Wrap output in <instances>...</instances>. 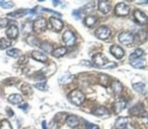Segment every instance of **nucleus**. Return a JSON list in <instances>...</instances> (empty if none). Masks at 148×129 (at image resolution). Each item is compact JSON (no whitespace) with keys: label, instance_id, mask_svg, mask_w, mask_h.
Instances as JSON below:
<instances>
[{"label":"nucleus","instance_id":"f257e3e1","mask_svg":"<svg viewBox=\"0 0 148 129\" xmlns=\"http://www.w3.org/2000/svg\"><path fill=\"white\" fill-rule=\"evenodd\" d=\"M68 99H69V101L71 104L79 106V105H82L85 101V94L81 90L75 89L68 94Z\"/></svg>","mask_w":148,"mask_h":129},{"label":"nucleus","instance_id":"f03ea898","mask_svg":"<svg viewBox=\"0 0 148 129\" xmlns=\"http://www.w3.org/2000/svg\"><path fill=\"white\" fill-rule=\"evenodd\" d=\"M95 36L96 38H98L99 40H105L107 38H109V37L111 36V30L106 26H101L96 30Z\"/></svg>","mask_w":148,"mask_h":129},{"label":"nucleus","instance_id":"7ed1b4c3","mask_svg":"<svg viewBox=\"0 0 148 129\" xmlns=\"http://www.w3.org/2000/svg\"><path fill=\"white\" fill-rule=\"evenodd\" d=\"M47 27V21L45 19H38L35 21L33 22L32 25V30H34V32L36 33H41L44 32L45 30Z\"/></svg>","mask_w":148,"mask_h":129},{"label":"nucleus","instance_id":"20e7f679","mask_svg":"<svg viewBox=\"0 0 148 129\" xmlns=\"http://www.w3.org/2000/svg\"><path fill=\"white\" fill-rule=\"evenodd\" d=\"M114 12H115V15L118 16H127L130 12V8H129V5H127L125 3L120 2L115 5Z\"/></svg>","mask_w":148,"mask_h":129},{"label":"nucleus","instance_id":"39448f33","mask_svg":"<svg viewBox=\"0 0 148 129\" xmlns=\"http://www.w3.org/2000/svg\"><path fill=\"white\" fill-rule=\"evenodd\" d=\"M62 40L65 43L66 46L68 47H71L74 45L76 41V37L74 35V33L71 30H66L63 35H62Z\"/></svg>","mask_w":148,"mask_h":129},{"label":"nucleus","instance_id":"423d86ee","mask_svg":"<svg viewBox=\"0 0 148 129\" xmlns=\"http://www.w3.org/2000/svg\"><path fill=\"white\" fill-rule=\"evenodd\" d=\"M134 34L131 32H123L118 37V40L123 45H130L134 42Z\"/></svg>","mask_w":148,"mask_h":129},{"label":"nucleus","instance_id":"0eeeda50","mask_svg":"<svg viewBox=\"0 0 148 129\" xmlns=\"http://www.w3.org/2000/svg\"><path fill=\"white\" fill-rule=\"evenodd\" d=\"M108 61H109L108 59L101 53L94 54L93 57H92V63L96 66H98V67H101V68L108 62Z\"/></svg>","mask_w":148,"mask_h":129},{"label":"nucleus","instance_id":"6e6552de","mask_svg":"<svg viewBox=\"0 0 148 129\" xmlns=\"http://www.w3.org/2000/svg\"><path fill=\"white\" fill-rule=\"evenodd\" d=\"M49 24L52 27V30L54 31H57V32H60L63 30V27H64V24L63 22H62L60 19H57V18H50L49 19Z\"/></svg>","mask_w":148,"mask_h":129},{"label":"nucleus","instance_id":"1a4fd4ad","mask_svg":"<svg viewBox=\"0 0 148 129\" xmlns=\"http://www.w3.org/2000/svg\"><path fill=\"white\" fill-rule=\"evenodd\" d=\"M18 27L16 25H10L9 27L5 31V35L9 38V40H16L18 36Z\"/></svg>","mask_w":148,"mask_h":129},{"label":"nucleus","instance_id":"9d476101","mask_svg":"<svg viewBox=\"0 0 148 129\" xmlns=\"http://www.w3.org/2000/svg\"><path fill=\"white\" fill-rule=\"evenodd\" d=\"M110 52L118 60L122 59L124 56V50L120 46H118V45H112L110 48Z\"/></svg>","mask_w":148,"mask_h":129},{"label":"nucleus","instance_id":"9b49d317","mask_svg":"<svg viewBox=\"0 0 148 129\" xmlns=\"http://www.w3.org/2000/svg\"><path fill=\"white\" fill-rule=\"evenodd\" d=\"M134 19H135L136 22H137L138 24L145 25L147 23V16L144 12H142V11L135 10L134 13Z\"/></svg>","mask_w":148,"mask_h":129},{"label":"nucleus","instance_id":"f8f14e48","mask_svg":"<svg viewBox=\"0 0 148 129\" xmlns=\"http://www.w3.org/2000/svg\"><path fill=\"white\" fill-rule=\"evenodd\" d=\"M32 12H35V10L34 9H32V10H30V9H20V10L14 11V12L8 13V16H12V18H15V19H20V18H23V16H26L27 14L32 13Z\"/></svg>","mask_w":148,"mask_h":129},{"label":"nucleus","instance_id":"ddd939ff","mask_svg":"<svg viewBox=\"0 0 148 129\" xmlns=\"http://www.w3.org/2000/svg\"><path fill=\"white\" fill-rule=\"evenodd\" d=\"M31 56L32 58L38 61V62H43V63H46L48 61V57L44 53H42L41 51H38V50H33L31 52Z\"/></svg>","mask_w":148,"mask_h":129},{"label":"nucleus","instance_id":"4468645a","mask_svg":"<svg viewBox=\"0 0 148 129\" xmlns=\"http://www.w3.org/2000/svg\"><path fill=\"white\" fill-rule=\"evenodd\" d=\"M126 101L123 99H120L116 101V102L113 104V111H114L115 114H120L124 108L126 107Z\"/></svg>","mask_w":148,"mask_h":129},{"label":"nucleus","instance_id":"2eb2a0df","mask_svg":"<svg viewBox=\"0 0 148 129\" xmlns=\"http://www.w3.org/2000/svg\"><path fill=\"white\" fill-rule=\"evenodd\" d=\"M98 8L102 14H108L111 10V4L105 0H100L98 2Z\"/></svg>","mask_w":148,"mask_h":129},{"label":"nucleus","instance_id":"dca6fc26","mask_svg":"<svg viewBox=\"0 0 148 129\" xmlns=\"http://www.w3.org/2000/svg\"><path fill=\"white\" fill-rule=\"evenodd\" d=\"M66 124L69 126L70 127H77L79 124V118L76 116V115H69L66 118Z\"/></svg>","mask_w":148,"mask_h":129},{"label":"nucleus","instance_id":"f3484780","mask_svg":"<svg viewBox=\"0 0 148 129\" xmlns=\"http://www.w3.org/2000/svg\"><path fill=\"white\" fill-rule=\"evenodd\" d=\"M143 113H144V107H143V105H142L141 104H135L134 107H132L129 110V115H137V116H139Z\"/></svg>","mask_w":148,"mask_h":129},{"label":"nucleus","instance_id":"a211bd4d","mask_svg":"<svg viewBox=\"0 0 148 129\" xmlns=\"http://www.w3.org/2000/svg\"><path fill=\"white\" fill-rule=\"evenodd\" d=\"M8 100L10 104H18L23 102V98H22V96L18 93H13L9 95Z\"/></svg>","mask_w":148,"mask_h":129},{"label":"nucleus","instance_id":"6ab92c4d","mask_svg":"<svg viewBox=\"0 0 148 129\" xmlns=\"http://www.w3.org/2000/svg\"><path fill=\"white\" fill-rule=\"evenodd\" d=\"M74 80V75L67 73L64 75H61L59 78V82L60 84H68V83H71Z\"/></svg>","mask_w":148,"mask_h":129},{"label":"nucleus","instance_id":"aec40b11","mask_svg":"<svg viewBox=\"0 0 148 129\" xmlns=\"http://www.w3.org/2000/svg\"><path fill=\"white\" fill-rule=\"evenodd\" d=\"M128 123V118L127 117H119L115 122V128L117 129H124L126 127V125Z\"/></svg>","mask_w":148,"mask_h":129},{"label":"nucleus","instance_id":"412c9836","mask_svg":"<svg viewBox=\"0 0 148 129\" xmlns=\"http://www.w3.org/2000/svg\"><path fill=\"white\" fill-rule=\"evenodd\" d=\"M68 51V49L66 47H60V48H57L55 49L52 50V55H53V57L55 58H60L62 57V56H64Z\"/></svg>","mask_w":148,"mask_h":129},{"label":"nucleus","instance_id":"4be33fe9","mask_svg":"<svg viewBox=\"0 0 148 129\" xmlns=\"http://www.w3.org/2000/svg\"><path fill=\"white\" fill-rule=\"evenodd\" d=\"M145 40H146V33L143 30L139 31L137 34L135 35V37H134V41L135 40V42L138 44L145 42Z\"/></svg>","mask_w":148,"mask_h":129},{"label":"nucleus","instance_id":"5701e85b","mask_svg":"<svg viewBox=\"0 0 148 129\" xmlns=\"http://www.w3.org/2000/svg\"><path fill=\"white\" fill-rule=\"evenodd\" d=\"M130 64L132 65L133 67H134V68L136 69H142L144 68V67L145 66V61L144 60L142 59H135V60H133L130 61Z\"/></svg>","mask_w":148,"mask_h":129},{"label":"nucleus","instance_id":"b1692460","mask_svg":"<svg viewBox=\"0 0 148 129\" xmlns=\"http://www.w3.org/2000/svg\"><path fill=\"white\" fill-rule=\"evenodd\" d=\"M111 87H112V92L114 93V94H116V95H119L123 92V85L119 82H112Z\"/></svg>","mask_w":148,"mask_h":129},{"label":"nucleus","instance_id":"393cba45","mask_svg":"<svg viewBox=\"0 0 148 129\" xmlns=\"http://www.w3.org/2000/svg\"><path fill=\"white\" fill-rule=\"evenodd\" d=\"M133 88L134 89V91H136V92L139 93H142V94L145 93V91H146L145 85V83H143V82L134 83V84H133Z\"/></svg>","mask_w":148,"mask_h":129},{"label":"nucleus","instance_id":"a878e982","mask_svg":"<svg viewBox=\"0 0 148 129\" xmlns=\"http://www.w3.org/2000/svg\"><path fill=\"white\" fill-rule=\"evenodd\" d=\"M92 114L97 116H102V115H106L109 114V111H108V109H106L105 107H103V106H101V107H98L95 110H93Z\"/></svg>","mask_w":148,"mask_h":129},{"label":"nucleus","instance_id":"bb28decb","mask_svg":"<svg viewBox=\"0 0 148 129\" xmlns=\"http://www.w3.org/2000/svg\"><path fill=\"white\" fill-rule=\"evenodd\" d=\"M97 22V18L94 16H88L84 19V24L87 27H92Z\"/></svg>","mask_w":148,"mask_h":129},{"label":"nucleus","instance_id":"cd10ccee","mask_svg":"<svg viewBox=\"0 0 148 129\" xmlns=\"http://www.w3.org/2000/svg\"><path fill=\"white\" fill-rule=\"evenodd\" d=\"M12 45V41L5 38H0V49H5Z\"/></svg>","mask_w":148,"mask_h":129},{"label":"nucleus","instance_id":"c85d7f7f","mask_svg":"<svg viewBox=\"0 0 148 129\" xmlns=\"http://www.w3.org/2000/svg\"><path fill=\"white\" fill-rule=\"evenodd\" d=\"M26 40L27 44L30 45V46H39V43H40V41L38 40V38H37L34 36H28L26 38Z\"/></svg>","mask_w":148,"mask_h":129},{"label":"nucleus","instance_id":"c756f323","mask_svg":"<svg viewBox=\"0 0 148 129\" xmlns=\"http://www.w3.org/2000/svg\"><path fill=\"white\" fill-rule=\"evenodd\" d=\"M7 54L9 57H12V58H18L21 56V51L18 49H10L7 51Z\"/></svg>","mask_w":148,"mask_h":129},{"label":"nucleus","instance_id":"7c9ffc66","mask_svg":"<svg viewBox=\"0 0 148 129\" xmlns=\"http://www.w3.org/2000/svg\"><path fill=\"white\" fill-rule=\"evenodd\" d=\"M143 54H144V50L143 49H136L129 56V59L131 60H135V59H139Z\"/></svg>","mask_w":148,"mask_h":129},{"label":"nucleus","instance_id":"2f4dec72","mask_svg":"<svg viewBox=\"0 0 148 129\" xmlns=\"http://www.w3.org/2000/svg\"><path fill=\"white\" fill-rule=\"evenodd\" d=\"M99 78H100V82H101V85H103V86H108V85H109V82H110V77H109V75L101 73L99 75Z\"/></svg>","mask_w":148,"mask_h":129},{"label":"nucleus","instance_id":"473e14b6","mask_svg":"<svg viewBox=\"0 0 148 129\" xmlns=\"http://www.w3.org/2000/svg\"><path fill=\"white\" fill-rule=\"evenodd\" d=\"M40 49H42L43 50H45L46 52H52V46H51L50 44H49L48 42L46 41H43V42H40L39 43V46H38Z\"/></svg>","mask_w":148,"mask_h":129},{"label":"nucleus","instance_id":"72a5a7b5","mask_svg":"<svg viewBox=\"0 0 148 129\" xmlns=\"http://www.w3.org/2000/svg\"><path fill=\"white\" fill-rule=\"evenodd\" d=\"M94 8H95V4L93 2H89L88 4L85 5V7H84V13H86V14L90 13L92 11L94 10Z\"/></svg>","mask_w":148,"mask_h":129},{"label":"nucleus","instance_id":"f704fd0d","mask_svg":"<svg viewBox=\"0 0 148 129\" xmlns=\"http://www.w3.org/2000/svg\"><path fill=\"white\" fill-rule=\"evenodd\" d=\"M0 129H12V126L8 120L4 119L0 122Z\"/></svg>","mask_w":148,"mask_h":129},{"label":"nucleus","instance_id":"c9c22d12","mask_svg":"<svg viewBox=\"0 0 148 129\" xmlns=\"http://www.w3.org/2000/svg\"><path fill=\"white\" fill-rule=\"evenodd\" d=\"M0 7L4 8H11L14 7V3L11 1H2V0H0Z\"/></svg>","mask_w":148,"mask_h":129},{"label":"nucleus","instance_id":"e433bc0d","mask_svg":"<svg viewBox=\"0 0 148 129\" xmlns=\"http://www.w3.org/2000/svg\"><path fill=\"white\" fill-rule=\"evenodd\" d=\"M34 87L38 89V90H40V91H46L47 84H46V82H38V83H36V84L34 85Z\"/></svg>","mask_w":148,"mask_h":129},{"label":"nucleus","instance_id":"4c0bfd02","mask_svg":"<svg viewBox=\"0 0 148 129\" xmlns=\"http://www.w3.org/2000/svg\"><path fill=\"white\" fill-rule=\"evenodd\" d=\"M9 23V20L8 19H0V30L5 27Z\"/></svg>","mask_w":148,"mask_h":129},{"label":"nucleus","instance_id":"58836bf2","mask_svg":"<svg viewBox=\"0 0 148 129\" xmlns=\"http://www.w3.org/2000/svg\"><path fill=\"white\" fill-rule=\"evenodd\" d=\"M117 66V64L115 62H112V61H108V62L102 67L103 69H113L115 68V67Z\"/></svg>","mask_w":148,"mask_h":129},{"label":"nucleus","instance_id":"ea45409f","mask_svg":"<svg viewBox=\"0 0 148 129\" xmlns=\"http://www.w3.org/2000/svg\"><path fill=\"white\" fill-rule=\"evenodd\" d=\"M86 123V128L87 129H100V127L98 126H96L94 124H90V123H88L87 121H85Z\"/></svg>","mask_w":148,"mask_h":129},{"label":"nucleus","instance_id":"a19ab883","mask_svg":"<svg viewBox=\"0 0 148 129\" xmlns=\"http://www.w3.org/2000/svg\"><path fill=\"white\" fill-rule=\"evenodd\" d=\"M72 16L75 19H81V11L79 10H74L72 12Z\"/></svg>","mask_w":148,"mask_h":129},{"label":"nucleus","instance_id":"79ce46f5","mask_svg":"<svg viewBox=\"0 0 148 129\" xmlns=\"http://www.w3.org/2000/svg\"><path fill=\"white\" fill-rule=\"evenodd\" d=\"M49 129H58V124L56 122H51L49 125Z\"/></svg>","mask_w":148,"mask_h":129},{"label":"nucleus","instance_id":"37998d69","mask_svg":"<svg viewBox=\"0 0 148 129\" xmlns=\"http://www.w3.org/2000/svg\"><path fill=\"white\" fill-rule=\"evenodd\" d=\"M43 11H46V12H49V13H53V14H56V15H58V16H61L60 13L59 12H56V11H53V10H51V9H48V8H41Z\"/></svg>","mask_w":148,"mask_h":129},{"label":"nucleus","instance_id":"c03bdc74","mask_svg":"<svg viewBox=\"0 0 148 129\" xmlns=\"http://www.w3.org/2000/svg\"><path fill=\"white\" fill-rule=\"evenodd\" d=\"M26 62H27V56H23L22 59L20 60V61H18V63H20V64L26 63Z\"/></svg>","mask_w":148,"mask_h":129},{"label":"nucleus","instance_id":"a18cd8bd","mask_svg":"<svg viewBox=\"0 0 148 129\" xmlns=\"http://www.w3.org/2000/svg\"><path fill=\"white\" fill-rule=\"evenodd\" d=\"M7 112H8V115L9 116H13V115H14V112H13V110H11L10 108H7Z\"/></svg>","mask_w":148,"mask_h":129},{"label":"nucleus","instance_id":"49530a36","mask_svg":"<svg viewBox=\"0 0 148 129\" xmlns=\"http://www.w3.org/2000/svg\"><path fill=\"white\" fill-rule=\"evenodd\" d=\"M27 106H28V104H23V105H19L18 107L21 108V109H25V110H26V109L27 108Z\"/></svg>","mask_w":148,"mask_h":129},{"label":"nucleus","instance_id":"de8ad7c7","mask_svg":"<svg viewBox=\"0 0 148 129\" xmlns=\"http://www.w3.org/2000/svg\"><path fill=\"white\" fill-rule=\"evenodd\" d=\"M60 3H61V1H55V0H54V1H53V5H54V7H57V5H59Z\"/></svg>","mask_w":148,"mask_h":129},{"label":"nucleus","instance_id":"09e8293b","mask_svg":"<svg viewBox=\"0 0 148 129\" xmlns=\"http://www.w3.org/2000/svg\"><path fill=\"white\" fill-rule=\"evenodd\" d=\"M46 124H47V122H46V121H43V122H42V127H43V129H48Z\"/></svg>","mask_w":148,"mask_h":129}]
</instances>
